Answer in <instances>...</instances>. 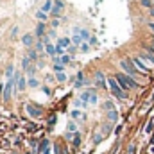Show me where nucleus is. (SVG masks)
<instances>
[{
  "label": "nucleus",
  "instance_id": "obj_2",
  "mask_svg": "<svg viewBox=\"0 0 154 154\" xmlns=\"http://www.w3.org/2000/svg\"><path fill=\"white\" fill-rule=\"evenodd\" d=\"M120 66L124 68V72H125L127 75H131V77H136L138 74H142V72L134 66V63H133L131 59H122V61H120Z\"/></svg>",
  "mask_w": 154,
  "mask_h": 154
},
{
  "label": "nucleus",
  "instance_id": "obj_17",
  "mask_svg": "<svg viewBox=\"0 0 154 154\" xmlns=\"http://www.w3.org/2000/svg\"><path fill=\"white\" fill-rule=\"evenodd\" d=\"M72 43H74L75 47H81V45H82V38H81V34H74V36H72Z\"/></svg>",
  "mask_w": 154,
  "mask_h": 154
},
{
  "label": "nucleus",
  "instance_id": "obj_23",
  "mask_svg": "<svg viewBox=\"0 0 154 154\" xmlns=\"http://www.w3.org/2000/svg\"><path fill=\"white\" fill-rule=\"evenodd\" d=\"M56 79H57L59 82H65V81H66V74H65V72H57V74H56Z\"/></svg>",
  "mask_w": 154,
  "mask_h": 154
},
{
  "label": "nucleus",
  "instance_id": "obj_5",
  "mask_svg": "<svg viewBox=\"0 0 154 154\" xmlns=\"http://www.w3.org/2000/svg\"><path fill=\"white\" fill-rule=\"evenodd\" d=\"M131 61L134 63V66H136L142 74H147V72H149V66L145 65V61H143L142 57H131Z\"/></svg>",
  "mask_w": 154,
  "mask_h": 154
},
{
  "label": "nucleus",
  "instance_id": "obj_18",
  "mask_svg": "<svg viewBox=\"0 0 154 154\" xmlns=\"http://www.w3.org/2000/svg\"><path fill=\"white\" fill-rule=\"evenodd\" d=\"M43 34H45V25H43V23H38V27H36V36L41 38Z\"/></svg>",
  "mask_w": 154,
  "mask_h": 154
},
{
  "label": "nucleus",
  "instance_id": "obj_28",
  "mask_svg": "<svg viewBox=\"0 0 154 154\" xmlns=\"http://www.w3.org/2000/svg\"><path fill=\"white\" fill-rule=\"evenodd\" d=\"M81 50H82V52H88V50H90V45H88V43H82V45H81Z\"/></svg>",
  "mask_w": 154,
  "mask_h": 154
},
{
  "label": "nucleus",
  "instance_id": "obj_4",
  "mask_svg": "<svg viewBox=\"0 0 154 154\" xmlns=\"http://www.w3.org/2000/svg\"><path fill=\"white\" fill-rule=\"evenodd\" d=\"M25 111H27V115L32 116V118H39V116L43 115V109L39 106H34V104H27L25 106Z\"/></svg>",
  "mask_w": 154,
  "mask_h": 154
},
{
  "label": "nucleus",
  "instance_id": "obj_33",
  "mask_svg": "<svg viewBox=\"0 0 154 154\" xmlns=\"http://www.w3.org/2000/svg\"><path fill=\"white\" fill-rule=\"evenodd\" d=\"M109 129H111L109 125H104V127H102V134H109Z\"/></svg>",
  "mask_w": 154,
  "mask_h": 154
},
{
  "label": "nucleus",
  "instance_id": "obj_26",
  "mask_svg": "<svg viewBox=\"0 0 154 154\" xmlns=\"http://www.w3.org/2000/svg\"><path fill=\"white\" fill-rule=\"evenodd\" d=\"M36 50H38V52L45 50V41H38V43H36Z\"/></svg>",
  "mask_w": 154,
  "mask_h": 154
},
{
  "label": "nucleus",
  "instance_id": "obj_32",
  "mask_svg": "<svg viewBox=\"0 0 154 154\" xmlns=\"http://www.w3.org/2000/svg\"><path fill=\"white\" fill-rule=\"evenodd\" d=\"M34 72H36V66H29V68H27V74H29V75H32Z\"/></svg>",
  "mask_w": 154,
  "mask_h": 154
},
{
  "label": "nucleus",
  "instance_id": "obj_29",
  "mask_svg": "<svg viewBox=\"0 0 154 154\" xmlns=\"http://www.w3.org/2000/svg\"><path fill=\"white\" fill-rule=\"evenodd\" d=\"M104 109L111 111V109H115V108H113V104H111V102H106V104H104Z\"/></svg>",
  "mask_w": 154,
  "mask_h": 154
},
{
  "label": "nucleus",
  "instance_id": "obj_20",
  "mask_svg": "<svg viewBox=\"0 0 154 154\" xmlns=\"http://www.w3.org/2000/svg\"><path fill=\"white\" fill-rule=\"evenodd\" d=\"M79 34H81V38H82V39H91L90 31H86V29H81V31H79Z\"/></svg>",
  "mask_w": 154,
  "mask_h": 154
},
{
  "label": "nucleus",
  "instance_id": "obj_22",
  "mask_svg": "<svg viewBox=\"0 0 154 154\" xmlns=\"http://www.w3.org/2000/svg\"><path fill=\"white\" fill-rule=\"evenodd\" d=\"M140 4H142L143 7H149V9H152V7H154V2H152V0H140Z\"/></svg>",
  "mask_w": 154,
  "mask_h": 154
},
{
  "label": "nucleus",
  "instance_id": "obj_25",
  "mask_svg": "<svg viewBox=\"0 0 154 154\" xmlns=\"http://www.w3.org/2000/svg\"><path fill=\"white\" fill-rule=\"evenodd\" d=\"M54 72H56V74H57V72H65V66L57 63V65H54Z\"/></svg>",
  "mask_w": 154,
  "mask_h": 154
},
{
  "label": "nucleus",
  "instance_id": "obj_31",
  "mask_svg": "<svg viewBox=\"0 0 154 154\" xmlns=\"http://www.w3.org/2000/svg\"><path fill=\"white\" fill-rule=\"evenodd\" d=\"M152 127H154V124L151 122V124H147V127H145V131H147V133H152V131H154Z\"/></svg>",
  "mask_w": 154,
  "mask_h": 154
},
{
  "label": "nucleus",
  "instance_id": "obj_8",
  "mask_svg": "<svg viewBox=\"0 0 154 154\" xmlns=\"http://www.w3.org/2000/svg\"><path fill=\"white\" fill-rule=\"evenodd\" d=\"M106 77H104V74L102 72H95V84L99 86V88H106Z\"/></svg>",
  "mask_w": 154,
  "mask_h": 154
},
{
  "label": "nucleus",
  "instance_id": "obj_39",
  "mask_svg": "<svg viewBox=\"0 0 154 154\" xmlns=\"http://www.w3.org/2000/svg\"><path fill=\"white\" fill-rule=\"evenodd\" d=\"M151 143H154V134H152V138H151Z\"/></svg>",
  "mask_w": 154,
  "mask_h": 154
},
{
  "label": "nucleus",
  "instance_id": "obj_36",
  "mask_svg": "<svg viewBox=\"0 0 154 154\" xmlns=\"http://www.w3.org/2000/svg\"><path fill=\"white\" fill-rule=\"evenodd\" d=\"M16 32H18V27H13V31H11V34H13V36H16Z\"/></svg>",
  "mask_w": 154,
  "mask_h": 154
},
{
  "label": "nucleus",
  "instance_id": "obj_43",
  "mask_svg": "<svg viewBox=\"0 0 154 154\" xmlns=\"http://www.w3.org/2000/svg\"><path fill=\"white\" fill-rule=\"evenodd\" d=\"M152 152H154V147H152Z\"/></svg>",
  "mask_w": 154,
  "mask_h": 154
},
{
  "label": "nucleus",
  "instance_id": "obj_42",
  "mask_svg": "<svg viewBox=\"0 0 154 154\" xmlns=\"http://www.w3.org/2000/svg\"><path fill=\"white\" fill-rule=\"evenodd\" d=\"M151 11H154V7H152V9H151Z\"/></svg>",
  "mask_w": 154,
  "mask_h": 154
},
{
  "label": "nucleus",
  "instance_id": "obj_10",
  "mask_svg": "<svg viewBox=\"0 0 154 154\" xmlns=\"http://www.w3.org/2000/svg\"><path fill=\"white\" fill-rule=\"evenodd\" d=\"M63 7H65L63 0H56V2H54V9H52V13H54V14L57 16V14L61 13V9H63Z\"/></svg>",
  "mask_w": 154,
  "mask_h": 154
},
{
  "label": "nucleus",
  "instance_id": "obj_34",
  "mask_svg": "<svg viewBox=\"0 0 154 154\" xmlns=\"http://www.w3.org/2000/svg\"><path fill=\"white\" fill-rule=\"evenodd\" d=\"M145 50H147V52H152V54H154V43H152V45H149V47H145Z\"/></svg>",
  "mask_w": 154,
  "mask_h": 154
},
{
  "label": "nucleus",
  "instance_id": "obj_35",
  "mask_svg": "<svg viewBox=\"0 0 154 154\" xmlns=\"http://www.w3.org/2000/svg\"><path fill=\"white\" fill-rule=\"evenodd\" d=\"M81 116V111H72V118H79Z\"/></svg>",
  "mask_w": 154,
  "mask_h": 154
},
{
  "label": "nucleus",
  "instance_id": "obj_27",
  "mask_svg": "<svg viewBox=\"0 0 154 154\" xmlns=\"http://www.w3.org/2000/svg\"><path fill=\"white\" fill-rule=\"evenodd\" d=\"M74 145H75V147H79V145H81V136H79V133L74 136Z\"/></svg>",
  "mask_w": 154,
  "mask_h": 154
},
{
  "label": "nucleus",
  "instance_id": "obj_41",
  "mask_svg": "<svg viewBox=\"0 0 154 154\" xmlns=\"http://www.w3.org/2000/svg\"><path fill=\"white\" fill-rule=\"evenodd\" d=\"M152 41H154V34H152Z\"/></svg>",
  "mask_w": 154,
  "mask_h": 154
},
{
  "label": "nucleus",
  "instance_id": "obj_1",
  "mask_svg": "<svg viewBox=\"0 0 154 154\" xmlns=\"http://www.w3.org/2000/svg\"><path fill=\"white\" fill-rule=\"evenodd\" d=\"M108 86H109L111 93L115 95V97L118 99V100H125V99H127V93H125V91H124V90L120 88V84H118V81L115 79V75L108 79Z\"/></svg>",
  "mask_w": 154,
  "mask_h": 154
},
{
  "label": "nucleus",
  "instance_id": "obj_24",
  "mask_svg": "<svg viewBox=\"0 0 154 154\" xmlns=\"http://www.w3.org/2000/svg\"><path fill=\"white\" fill-rule=\"evenodd\" d=\"M47 145H48V142H47V140L39 142V145H38V152H41V151H47Z\"/></svg>",
  "mask_w": 154,
  "mask_h": 154
},
{
  "label": "nucleus",
  "instance_id": "obj_38",
  "mask_svg": "<svg viewBox=\"0 0 154 154\" xmlns=\"http://www.w3.org/2000/svg\"><path fill=\"white\" fill-rule=\"evenodd\" d=\"M43 154H50V151H48V149H47V151H45V152H43Z\"/></svg>",
  "mask_w": 154,
  "mask_h": 154
},
{
  "label": "nucleus",
  "instance_id": "obj_11",
  "mask_svg": "<svg viewBox=\"0 0 154 154\" xmlns=\"http://www.w3.org/2000/svg\"><path fill=\"white\" fill-rule=\"evenodd\" d=\"M22 43H23L25 47H31V45L34 43V36H32V34H23V36H22Z\"/></svg>",
  "mask_w": 154,
  "mask_h": 154
},
{
  "label": "nucleus",
  "instance_id": "obj_37",
  "mask_svg": "<svg viewBox=\"0 0 154 154\" xmlns=\"http://www.w3.org/2000/svg\"><path fill=\"white\" fill-rule=\"evenodd\" d=\"M149 29H151V31L154 32V22H151V23H149Z\"/></svg>",
  "mask_w": 154,
  "mask_h": 154
},
{
  "label": "nucleus",
  "instance_id": "obj_6",
  "mask_svg": "<svg viewBox=\"0 0 154 154\" xmlns=\"http://www.w3.org/2000/svg\"><path fill=\"white\" fill-rule=\"evenodd\" d=\"M14 79H16V91H23V90L27 88V81H25V77L22 75V74H16Z\"/></svg>",
  "mask_w": 154,
  "mask_h": 154
},
{
  "label": "nucleus",
  "instance_id": "obj_21",
  "mask_svg": "<svg viewBox=\"0 0 154 154\" xmlns=\"http://www.w3.org/2000/svg\"><path fill=\"white\" fill-rule=\"evenodd\" d=\"M27 57H29L31 61H36V57H38V50H36V48H34V50H29Z\"/></svg>",
  "mask_w": 154,
  "mask_h": 154
},
{
  "label": "nucleus",
  "instance_id": "obj_30",
  "mask_svg": "<svg viewBox=\"0 0 154 154\" xmlns=\"http://www.w3.org/2000/svg\"><path fill=\"white\" fill-rule=\"evenodd\" d=\"M68 131H72V133H75L77 129H75V124H74V122H70V124H68Z\"/></svg>",
  "mask_w": 154,
  "mask_h": 154
},
{
  "label": "nucleus",
  "instance_id": "obj_3",
  "mask_svg": "<svg viewBox=\"0 0 154 154\" xmlns=\"http://www.w3.org/2000/svg\"><path fill=\"white\" fill-rule=\"evenodd\" d=\"M13 90H16V79H7V82H5V88H4V93H2L4 100H9V99H11V95H13Z\"/></svg>",
  "mask_w": 154,
  "mask_h": 154
},
{
  "label": "nucleus",
  "instance_id": "obj_12",
  "mask_svg": "<svg viewBox=\"0 0 154 154\" xmlns=\"http://www.w3.org/2000/svg\"><path fill=\"white\" fill-rule=\"evenodd\" d=\"M52 9H54V4H52V0H47V2L41 5V11H43V13H50Z\"/></svg>",
  "mask_w": 154,
  "mask_h": 154
},
{
  "label": "nucleus",
  "instance_id": "obj_13",
  "mask_svg": "<svg viewBox=\"0 0 154 154\" xmlns=\"http://www.w3.org/2000/svg\"><path fill=\"white\" fill-rule=\"evenodd\" d=\"M140 57H142L143 61H147V63H152V65H154V54H152V52H147V54H142Z\"/></svg>",
  "mask_w": 154,
  "mask_h": 154
},
{
  "label": "nucleus",
  "instance_id": "obj_15",
  "mask_svg": "<svg viewBox=\"0 0 154 154\" xmlns=\"http://www.w3.org/2000/svg\"><path fill=\"white\" fill-rule=\"evenodd\" d=\"M5 77H7V79H14V66H13V65H7V70H5Z\"/></svg>",
  "mask_w": 154,
  "mask_h": 154
},
{
  "label": "nucleus",
  "instance_id": "obj_19",
  "mask_svg": "<svg viewBox=\"0 0 154 154\" xmlns=\"http://www.w3.org/2000/svg\"><path fill=\"white\" fill-rule=\"evenodd\" d=\"M27 86H31V88H38L39 81H38V79H34V77H31V79L27 81Z\"/></svg>",
  "mask_w": 154,
  "mask_h": 154
},
{
  "label": "nucleus",
  "instance_id": "obj_7",
  "mask_svg": "<svg viewBox=\"0 0 154 154\" xmlns=\"http://www.w3.org/2000/svg\"><path fill=\"white\" fill-rule=\"evenodd\" d=\"M115 79L118 81V84H120V88L124 90V91H127V90H131V86L127 84V81H125V74H116Z\"/></svg>",
  "mask_w": 154,
  "mask_h": 154
},
{
  "label": "nucleus",
  "instance_id": "obj_9",
  "mask_svg": "<svg viewBox=\"0 0 154 154\" xmlns=\"http://www.w3.org/2000/svg\"><path fill=\"white\" fill-rule=\"evenodd\" d=\"M45 52H47L48 56L56 57V54H57V48H56V45H52V43L48 41V43H45Z\"/></svg>",
  "mask_w": 154,
  "mask_h": 154
},
{
  "label": "nucleus",
  "instance_id": "obj_40",
  "mask_svg": "<svg viewBox=\"0 0 154 154\" xmlns=\"http://www.w3.org/2000/svg\"><path fill=\"white\" fill-rule=\"evenodd\" d=\"M151 14H152V18H154V11H151Z\"/></svg>",
  "mask_w": 154,
  "mask_h": 154
},
{
  "label": "nucleus",
  "instance_id": "obj_16",
  "mask_svg": "<svg viewBox=\"0 0 154 154\" xmlns=\"http://www.w3.org/2000/svg\"><path fill=\"white\" fill-rule=\"evenodd\" d=\"M106 115H108V120H109V122H116V120H118V113H116L115 109H111V111H108Z\"/></svg>",
  "mask_w": 154,
  "mask_h": 154
},
{
  "label": "nucleus",
  "instance_id": "obj_14",
  "mask_svg": "<svg viewBox=\"0 0 154 154\" xmlns=\"http://www.w3.org/2000/svg\"><path fill=\"white\" fill-rule=\"evenodd\" d=\"M36 18H38L39 22H41V23H43V22H47V20H48V14H47V13H43V11H41V9H39L38 13H36Z\"/></svg>",
  "mask_w": 154,
  "mask_h": 154
}]
</instances>
